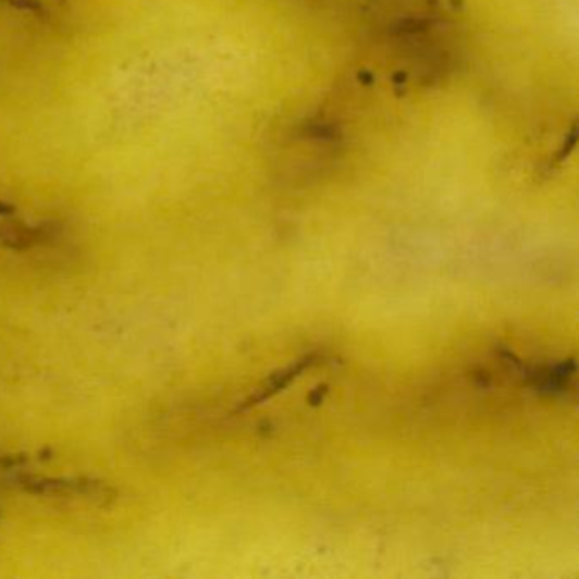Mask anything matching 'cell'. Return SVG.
<instances>
[{
    "instance_id": "6da1fadb",
    "label": "cell",
    "mask_w": 579,
    "mask_h": 579,
    "mask_svg": "<svg viewBox=\"0 0 579 579\" xmlns=\"http://www.w3.org/2000/svg\"><path fill=\"white\" fill-rule=\"evenodd\" d=\"M9 481H14L17 488L29 494H45V496H86L96 502H111L112 491L106 484L97 483L87 478H39V476L23 475L17 472L9 476Z\"/></svg>"
},
{
    "instance_id": "7a4b0ae2",
    "label": "cell",
    "mask_w": 579,
    "mask_h": 579,
    "mask_svg": "<svg viewBox=\"0 0 579 579\" xmlns=\"http://www.w3.org/2000/svg\"><path fill=\"white\" fill-rule=\"evenodd\" d=\"M12 213H14L12 206L0 202V247L11 248V250H29L53 238L57 233L54 223L27 226L21 221L11 220Z\"/></svg>"
},
{
    "instance_id": "3957f363",
    "label": "cell",
    "mask_w": 579,
    "mask_h": 579,
    "mask_svg": "<svg viewBox=\"0 0 579 579\" xmlns=\"http://www.w3.org/2000/svg\"><path fill=\"white\" fill-rule=\"evenodd\" d=\"M311 366H315V356L303 357V359L284 367V369L267 379L266 383L256 393L251 394L250 398L245 399L239 409L254 408V406L262 405L267 399L274 398L275 394L282 393L286 387H290Z\"/></svg>"
},
{
    "instance_id": "277c9868",
    "label": "cell",
    "mask_w": 579,
    "mask_h": 579,
    "mask_svg": "<svg viewBox=\"0 0 579 579\" xmlns=\"http://www.w3.org/2000/svg\"><path fill=\"white\" fill-rule=\"evenodd\" d=\"M11 2L16 5V8L26 9V11H41V4H39L38 0H11Z\"/></svg>"
}]
</instances>
